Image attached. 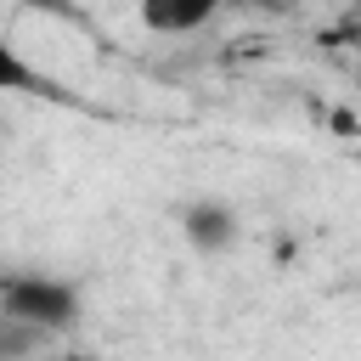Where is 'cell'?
Returning <instances> with one entry per match:
<instances>
[{"label":"cell","instance_id":"obj_1","mask_svg":"<svg viewBox=\"0 0 361 361\" xmlns=\"http://www.w3.org/2000/svg\"><path fill=\"white\" fill-rule=\"evenodd\" d=\"M0 316L28 322L39 333H68L79 322V288L51 271H6L0 276Z\"/></svg>","mask_w":361,"mask_h":361},{"label":"cell","instance_id":"obj_2","mask_svg":"<svg viewBox=\"0 0 361 361\" xmlns=\"http://www.w3.org/2000/svg\"><path fill=\"white\" fill-rule=\"evenodd\" d=\"M180 237L197 248V254H231L237 237H243V220L226 197H192L180 209Z\"/></svg>","mask_w":361,"mask_h":361},{"label":"cell","instance_id":"obj_3","mask_svg":"<svg viewBox=\"0 0 361 361\" xmlns=\"http://www.w3.org/2000/svg\"><path fill=\"white\" fill-rule=\"evenodd\" d=\"M220 6H226V0H141V23H147L152 34H169V39H180V34H197V28H209Z\"/></svg>","mask_w":361,"mask_h":361},{"label":"cell","instance_id":"obj_4","mask_svg":"<svg viewBox=\"0 0 361 361\" xmlns=\"http://www.w3.org/2000/svg\"><path fill=\"white\" fill-rule=\"evenodd\" d=\"M0 96H56V102H68L62 96V85L51 79V73H39L17 45H6L0 39Z\"/></svg>","mask_w":361,"mask_h":361},{"label":"cell","instance_id":"obj_5","mask_svg":"<svg viewBox=\"0 0 361 361\" xmlns=\"http://www.w3.org/2000/svg\"><path fill=\"white\" fill-rule=\"evenodd\" d=\"M254 11H271V17H293L299 11V0H248Z\"/></svg>","mask_w":361,"mask_h":361},{"label":"cell","instance_id":"obj_6","mask_svg":"<svg viewBox=\"0 0 361 361\" xmlns=\"http://www.w3.org/2000/svg\"><path fill=\"white\" fill-rule=\"evenodd\" d=\"M56 361H102V355H85V350H68V355H56Z\"/></svg>","mask_w":361,"mask_h":361}]
</instances>
